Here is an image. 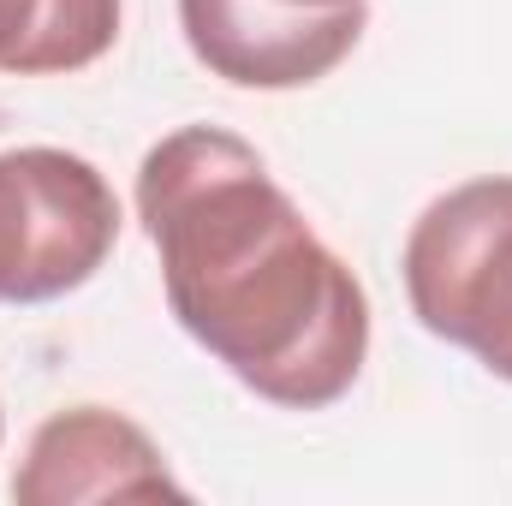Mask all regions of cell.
Instances as JSON below:
<instances>
[{
  "label": "cell",
  "instance_id": "obj_1",
  "mask_svg": "<svg viewBox=\"0 0 512 506\" xmlns=\"http://www.w3.org/2000/svg\"><path fill=\"white\" fill-rule=\"evenodd\" d=\"M131 203L173 322L239 387L280 411H328L358 387L370 292L239 131H167Z\"/></svg>",
  "mask_w": 512,
  "mask_h": 506
},
{
  "label": "cell",
  "instance_id": "obj_4",
  "mask_svg": "<svg viewBox=\"0 0 512 506\" xmlns=\"http://www.w3.org/2000/svg\"><path fill=\"white\" fill-rule=\"evenodd\" d=\"M197 66L233 90H310L370 30V0H179Z\"/></svg>",
  "mask_w": 512,
  "mask_h": 506
},
{
  "label": "cell",
  "instance_id": "obj_7",
  "mask_svg": "<svg viewBox=\"0 0 512 506\" xmlns=\"http://www.w3.org/2000/svg\"><path fill=\"white\" fill-rule=\"evenodd\" d=\"M0 441H6V411H0Z\"/></svg>",
  "mask_w": 512,
  "mask_h": 506
},
{
  "label": "cell",
  "instance_id": "obj_2",
  "mask_svg": "<svg viewBox=\"0 0 512 506\" xmlns=\"http://www.w3.org/2000/svg\"><path fill=\"white\" fill-rule=\"evenodd\" d=\"M399 274L411 316L435 340L512 381V173L465 179L423 203Z\"/></svg>",
  "mask_w": 512,
  "mask_h": 506
},
{
  "label": "cell",
  "instance_id": "obj_3",
  "mask_svg": "<svg viewBox=\"0 0 512 506\" xmlns=\"http://www.w3.org/2000/svg\"><path fill=\"white\" fill-rule=\"evenodd\" d=\"M108 173L54 143L0 149V304H54L90 286L120 245Z\"/></svg>",
  "mask_w": 512,
  "mask_h": 506
},
{
  "label": "cell",
  "instance_id": "obj_5",
  "mask_svg": "<svg viewBox=\"0 0 512 506\" xmlns=\"http://www.w3.org/2000/svg\"><path fill=\"white\" fill-rule=\"evenodd\" d=\"M161 441L114 405H72L36 423L18 471V506H102V501H185Z\"/></svg>",
  "mask_w": 512,
  "mask_h": 506
},
{
  "label": "cell",
  "instance_id": "obj_6",
  "mask_svg": "<svg viewBox=\"0 0 512 506\" xmlns=\"http://www.w3.org/2000/svg\"><path fill=\"white\" fill-rule=\"evenodd\" d=\"M126 0H0V72L60 78L84 72L120 42Z\"/></svg>",
  "mask_w": 512,
  "mask_h": 506
}]
</instances>
